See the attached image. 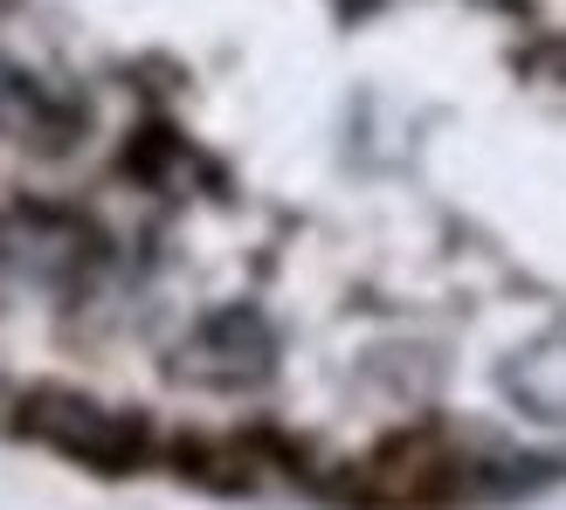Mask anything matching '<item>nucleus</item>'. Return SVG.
<instances>
[{"mask_svg":"<svg viewBox=\"0 0 566 510\" xmlns=\"http://www.w3.org/2000/svg\"><path fill=\"white\" fill-rule=\"evenodd\" d=\"M14 428L28 442L55 448V456H76V463H97V469H132L138 456H146V421L104 407V401H91V393H70V386L28 393Z\"/></svg>","mask_w":566,"mask_h":510,"instance_id":"1","label":"nucleus"},{"mask_svg":"<svg viewBox=\"0 0 566 510\" xmlns=\"http://www.w3.org/2000/svg\"><path fill=\"white\" fill-rule=\"evenodd\" d=\"M270 359H276V346H270V325L256 310H214L180 346L174 373L193 386H256L270 373Z\"/></svg>","mask_w":566,"mask_h":510,"instance_id":"2","label":"nucleus"},{"mask_svg":"<svg viewBox=\"0 0 566 510\" xmlns=\"http://www.w3.org/2000/svg\"><path fill=\"white\" fill-rule=\"evenodd\" d=\"M504 386L518 393V401H532L539 414H566V346H539V352H525L504 365Z\"/></svg>","mask_w":566,"mask_h":510,"instance_id":"3","label":"nucleus"}]
</instances>
